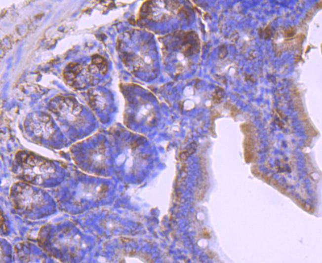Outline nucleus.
Masks as SVG:
<instances>
[{
	"label": "nucleus",
	"mask_w": 322,
	"mask_h": 263,
	"mask_svg": "<svg viewBox=\"0 0 322 263\" xmlns=\"http://www.w3.org/2000/svg\"><path fill=\"white\" fill-rule=\"evenodd\" d=\"M296 33V28L295 27H290L284 32V36L287 38L293 37Z\"/></svg>",
	"instance_id": "nucleus-7"
},
{
	"label": "nucleus",
	"mask_w": 322,
	"mask_h": 263,
	"mask_svg": "<svg viewBox=\"0 0 322 263\" xmlns=\"http://www.w3.org/2000/svg\"><path fill=\"white\" fill-rule=\"evenodd\" d=\"M262 34L264 35V38L265 39H269L272 36V30L270 25L267 26L264 30L262 31Z\"/></svg>",
	"instance_id": "nucleus-8"
},
{
	"label": "nucleus",
	"mask_w": 322,
	"mask_h": 263,
	"mask_svg": "<svg viewBox=\"0 0 322 263\" xmlns=\"http://www.w3.org/2000/svg\"><path fill=\"white\" fill-rule=\"evenodd\" d=\"M56 171L54 163L32 151L17 152L12 164V172L21 181L39 185L51 178Z\"/></svg>",
	"instance_id": "nucleus-1"
},
{
	"label": "nucleus",
	"mask_w": 322,
	"mask_h": 263,
	"mask_svg": "<svg viewBox=\"0 0 322 263\" xmlns=\"http://www.w3.org/2000/svg\"><path fill=\"white\" fill-rule=\"evenodd\" d=\"M88 68L92 74H100L105 75L108 70V64L105 58L102 56L95 54L91 57V62L88 65Z\"/></svg>",
	"instance_id": "nucleus-6"
},
{
	"label": "nucleus",
	"mask_w": 322,
	"mask_h": 263,
	"mask_svg": "<svg viewBox=\"0 0 322 263\" xmlns=\"http://www.w3.org/2000/svg\"><path fill=\"white\" fill-rule=\"evenodd\" d=\"M24 124L28 134L38 141L50 140L55 133L52 119L44 113H36L31 114Z\"/></svg>",
	"instance_id": "nucleus-3"
},
{
	"label": "nucleus",
	"mask_w": 322,
	"mask_h": 263,
	"mask_svg": "<svg viewBox=\"0 0 322 263\" xmlns=\"http://www.w3.org/2000/svg\"><path fill=\"white\" fill-rule=\"evenodd\" d=\"M9 197L14 210L20 214L31 213L44 204L42 195L30 184L22 181L11 186Z\"/></svg>",
	"instance_id": "nucleus-2"
},
{
	"label": "nucleus",
	"mask_w": 322,
	"mask_h": 263,
	"mask_svg": "<svg viewBox=\"0 0 322 263\" xmlns=\"http://www.w3.org/2000/svg\"><path fill=\"white\" fill-rule=\"evenodd\" d=\"M0 228H1L2 227H3V226H6V225L4 224L5 219H4V217L3 216V213H2L1 211H0Z\"/></svg>",
	"instance_id": "nucleus-9"
},
{
	"label": "nucleus",
	"mask_w": 322,
	"mask_h": 263,
	"mask_svg": "<svg viewBox=\"0 0 322 263\" xmlns=\"http://www.w3.org/2000/svg\"><path fill=\"white\" fill-rule=\"evenodd\" d=\"M88 65L78 62H70L65 66L62 72L64 81L69 86L79 89L91 83L93 75Z\"/></svg>",
	"instance_id": "nucleus-4"
},
{
	"label": "nucleus",
	"mask_w": 322,
	"mask_h": 263,
	"mask_svg": "<svg viewBox=\"0 0 322 263\" xmlns=\"http://www.w3.org/2000/svg\"><path fill=\"white\" fill-rule=\"evenodd\" d=\"M49 105L50 110L62 118H68L72 115H77L81 111L79 103L71 96H55L50 101Z\"/></svg>",
	"instance_id": "nucleus-5"
}]
</instances>
